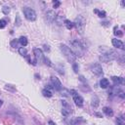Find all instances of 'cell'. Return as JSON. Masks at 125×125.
I'll return each mask as SVG.
<instances>
[{
	"label": "cell",
	"mask_w": 125,
	"mask_h": 125,
	"mask_svg": "<svg viewBox=\"0 0 125 125\" xmlns=\"http://www.w3.org/2000/svg\"><path fill=\"white\" fill-rule=\"evenodd\" d=\"M57 15L55 13V11H53V10H51V11H48L46 13V20H47V22L48 23H53L55 19H56Z\"/></svg>",
	"instance_id": "8fae6325"
},
{
	"label": "cell",
	"mask_w": 125,
	"mask_h": 125,
	"mask_svg": "<svg viewBox=\"0 0 125 125\" xmlns=\"http://www.w3.org/2000/svg\"><path fill=\"white\" fill-rule=\"evenodd\" d=\"M99 50L102 52V54L99 57V60L103 62H109V61L115 60L118 57V54L115 51H113L111 49H107L105 47H100Z\"/></svg>",
	"instance_id": "6da1fadb"
},
{
	"label": "cell",
	"mask_w": 125,
	"mask_h": 125,
	"mask_svg": "<svg viewBox=\"0 0 125 125\" xmlns=\"http://www.w3.org/2000/svg\"><path fill=\"white\" fill-rule=\"evenodd\" d=\"M2 12L4 15H9L10 12H11V9H10L9 6H3L2 7Z\"/></svg>",
	"instance_id": "cb8c5ba5"
},
{
	"label": "cell",
	"mask_w": 125,
	"mask_h": 125,
	"mask_svg": "<svg viewBox=\"0 0 125 125\" xmlns=\"http://www.w3.org/2000/svg\"><path fill=\"white\" fill-rule=\"evenodd\" d=\"M61 6V2L60 1H58V0H57V1H54V4H53V7L56 9V8H59Z\"/></svg>",
	"instance_id": "f546056e"
},
{
	"label": "cell",
	"mask_w": 125,
	"mask_h": 125,
	"mask_svg": "<svg viewBox=\"0 0 125 125\" xmlns=\"http://www.w3.org/2000/svg\"><path fill=\"white\" fill-rule=\"evenodd\" d=\"M94 13L98 14V16H99L100 18H105V17H106V12H105V11H99V10L95 9V10H94Z\"/></svg>",
	"instance_id": "603a6c76"
},
{
	"label": "cell",
	"mask_w": 125,
	"mask_h": 125,
	"mask_svg": "<svg viewBox=\"0 0 125 125\" xmlns=\"http://www.w3.org/2000/svg\"><path fill=\"white\" fill-rule=\"evenodd\" d=\"M51 82H52V85H53L54 89H56L57 91H61L62 89V82L60 81V79L56 76H51Z\"/></svg>",
	"instance_id": "30bf717a"
},
{
	"label": "cell",
	"mask_w": 125,
	"mask_h": 125,
	"mask_svg": "<svg viewBox=\"0 0 125 125\" xmlns=\"http://www.w3.org/2000/svg\"><path fill=\"white\" fill-rule=\"evenodd\" d=\"M61 51L62 52V54L65 55V57H66V59H67V61L68 62H71V64H72V62H75L76 56L73 53V51H72L68 46H67L65 44H62L61 45Z\"/></svg>",
	"instance_id": "3957f363"
},
{
	"label": "cell",
	"mask_w": 125,
	"mask_h": 125,
	"mask_svg": "<svg viewBox=\"0 0 125 125\" xmlns=\"http://www.w3.org/2000/svg\"><path fill=\"white\" fill-rule=\"evenodd\" d=\"M85 25H86V22H85V19L83 18L81 15H79L78 17L75 18L74 20V23H73V26L76 27L77 31H79V33H83L84 31V28H85Z\"/></svg>",
	"instance_id": "277c9868"
},
{
	"label": "cell",
	"mask_w": 125,
	"mask_h": 125,
	"mask_svg": "<svg viewBox=\"0 0 125 125\" xmlns=\"http://www.w3.org/2000/svg\"><path fill=\"white\" fill-rule=\"evenodd\" d=\"M23 12L26 20L28 21H35L36 20V13L33 9H31L29 7H24L23 8Z\"/></svg>",
	"instance_id": "5b68a950"
},
{
	"label": "cell",
	"mask_w": 125,
	"mask_h": 125,
	"mask_svg": "<svg viewBox=\"0 0 125 125\" xmlns=\"http://www.w3.org/2000/svg\"><path fill=\"white\" fill-rule=\"evenodd\" d=\"M19 54L22 55L23 57H26L27 55V51L25 47H21V48H19Z\"/></svg>",
	"instance_id": "ffe728a7"
},
{
	"label": "cell",
	"mask_w": 125,
	"mask_h": 125,
	"mask_svg": "<svg viewBox=\"0 0 125 125\" xmlns=\"http://www.w3.org/2000/svg\"><path fill=\"white\" fill-rule=\"evenodd\" d=\"M69 92L71 93L70 95L72 96V98H73V102L75 103V105L78 106V107H82L83 104H84V100H83V98L80 95H78V94L76 93V91H74V90H70Z\"/></svg>",
	"instance_id": "8992f818"
},
{
	"label": "cell",
	"mask_w": 125,
	"mask_h": 125,
	"mask_svg": "<svg viewBox=\"0 0 125 125\" xmlns=\"http://www.w3.org/2000/svg\"><path fill=\"white\" fill-rule=\"evenodd\" d=\"M19 43H20V42H19V40L14 39V40H12V41H11V43H10V44H11V46H12L13 48H17Z\"/></svg>",
	"instance_id": "83f0119b"
},
{
	"label": "cell",
	"mask_w": 125,
	"mask_h": 125,
	"mask_svg": "<svg viewBox=\"0 0 125 125\" xmlns=\"http://www.w3.org/2000/svg\"><path fill=\"white\" fill-rule=\"evenodd\" d=\"M109 80H108L107 78H102V79H101V81H100V86H101V88L106 89V88L109 87Z\"/></svg>",
	"instance_id": "9a60e30c"
},
{
	"label": "cell",
	"mask_w": 125,
	"mask_h": 125,
	"mask_svg": "<svg viewBox=\"0 0 125 125\" xmlns=\"http://www.w3.org/2000/svg\"><path fill=\"white\" fill-rule=\"evenodd\" d=\"M42 95H43L44 97L51 98L52 96H53V94H52V92H50V91L47 90V89H43V90H42Z\"/></svg>",
	"instance_id": "d6986e66"
},
{
	"label": "cell",
	"mask_w": 125,
	"mask_h": 125,
	"mask_svg": "<svg viewBox=\"0 0 125 125\" xmlns=\"http://www.w3.org/2000/svg\"><path fill=\"white\" fill-rule=\"evenodd\" d=\"M64 24L66 25V26H67V28H68V29H71L72 27H73V23L70 22L69 20H66Z\"/></svg>",
	"instance_id": "7402d4cb"
},
{
	"label": "cell",
	"mask_w": 125,
	"mask_h": 125,
	"mask_svg": "<svg viewBox=\"0 0 125 125\" xmlns=\"http://www.w3.org/2000/svg\"><path fill=\"white\" fill-rule=\"evenodd\" d=\"M95 115H97V116H99V117H102V114H101V113H98V112L95 113Z\"/></svg>",
	"instance_id": "8d00e7d4"
},
{
	"label": "cell",
	"mask_w": 125,
	"mask_h": 125,
	"mask_svg": "<svg viewBox=\"0 0 125 125\" xmlns=\"http://www.w3.org/2000/svg\"><path fill=\"white\" fill-rule=\"evenodd\" d=\"M35 77H37L36 79H40V75H38V74H35Z\"/></svg>",
	"instance_id": "f35d334b"
},
{
	"label": "cell",
	"mask_w": 125,
	"mask_h": 125,
	"mask_svg": "<svg viewBox=\"0 0 125 125\" xmlns=\"http://www.w3.org/2000/svg\"><path fill=\"white\" fill-rule=\"evenodd\" d=\"M114 34H115L116 36L121 37L123 35V32H122V31H120V30H117V27L115 26V27H114Z\"/></svg>",
	"instance_id": "4316f807"
},
{
	"label": "cell",
	"mask_w": 125,
	"mask_h": 125,
	"mask_svg": "<svg viewBox=\"0 0 125 125\" xmlns=\"http://www.w3.org/2000/svg\"><path fill=\"white\" fill-rule=\"evenodd\" d=\"M79 80H80V81H82V82H86V79L84 78V76H82V75H80V76H79Z\"/></svg>",
	"instance_id": "d6a6232c"
},
{
	"label": "cell",
	"mask_w": 125,
	"mask_h": 125,
	"mask_svg": "<svg viewBox=\"0 0 125 125\" xmlns=\"http://www.w3.org/2000/svg\"><path fill=\"white\" fill-rule=\"evenodd\" d=\"M90 69L94 74H96L98 76L103 75V68H102V66L100 64H97V62L96 64H92L90 66Z\"/></svg>",
	"instance_id": "ba28073f"
},
{
	"label": "cell",
	"mask_w": 125,
	"mask_h": 125,
	"mask_svg": "<svg viewBox=\"0 0 125 125\" xmlns=\"http://www.w3.org/2000/svg\"><path fill=\"white\" fill-rule=\"evenodd\" d=\"M61 91H62V96H65V97H70V92H69L68 90L62 89V90H61Z\"/></svg>",
	"instance_id": "484cf974"
},
{
	"label": "cell",
	"mask_w": 125,
	"mask_h": 125,
	"mask_svg": "<svg viewBox=\"0 0 125 125\" xmlns=\"http://www.w3.org/2000/svg\"><path fill=\"white\" fill-rule=\"evenodd\" d=\"M48 124H49V125H56V123H55V122H53V121H52V120H49Z\"/></svg>",
	"instance_id": "d590c367"
},
{
	"label": "cell",
	"mask_w": 125,
	"mask_h": 125,
	"mask_svg": "<svg viewBox=\"0 0 125 125\" xmlns=\"http://www.w3.org/2000/svg\"><path fill=\"white\" fill-rule=\"evenodd\" d=\"M62 115L65 116H68L70 113H72V108L69 104L67 102V101H62Z\"/></svg>",
	"instance_id": "52a82bcc"
},
{
	"label": "cell",
	"mask_w": 125,
	"mask_h": 125,
	"mask_svg": "<svg viewBox=\"0 0 125 125\" xmlns=\"http://www.w3.org/2000/svg\"><path fill=\"white\" fill-rule=\"evenodd\" d=\"M2 105H3V101H2V100H0V108L2 107Z\"/></svg>",
	"instance_id": "74e56055"
},
{
	"label": "cell",
	"mask_w": 125,
	"mask_h": 125,
	"mask_svg": "<svg viewBox=\"0 0 125 125\" xmlns=\"http://www.w3.org/2000/svg\"><path fill=\"white\" fill-rule=\"evenodd\" d=\"M19 42H20V44L22 45L23 47H25V46H26L27 45V38L26 37V36H21L20 37V39H19Z\"/></svg>",
	"instance_id": "2e32d148"
},
{
	"label": "cell",
	"mask_w": 125,
	"mask_h": 125,
	"mask_svg": "<svg viewBox=\"0 0 125 125\" xmlns=\"http://www.w3.org/2000/svg\"><path fill=\"white\" fill-rule=\"evenodd\" d=\"M111 80L113 81L114 84H123L124 83V78L120 76H112Z\"/></svg>",
	"instance_id": "5bb4252c"
},
{
	"label": "cell",
	"mask_w": 125,
	"mask_h": 125,
	"mask_svg": "<svg viewBox=\"0 0 125 125\" xmlns=\"http://www.w3.org/2000/svg\"><path fill=\"white\" fill-rule=\"evenodd\" d=\"M33 54H34V57H35V61L37 62H43L44 61V55H43V52L41 49L39 48H35L33 50Z\"/></svg>",
	"instance_id": "9c48e42d"
},
{
	"label": "cell",
	"mask_w": 125,
	"mask_h": 125,
	"mask_svg": "<svg viewBox=\"0 0 125 125\" xmlns=\"http://www.w3.org/2000/svg\"><path fill=\"white\" fill-rule=\"evenodd\" d=\"M72 68H73V70H74V72L75 73H78V70H79V66H78V64L77 62H72Z\"/></svg>",
	"instance_id": "d4e9b609"
},
{
	"label": "cell",
	"mask_w": 125,
	"mask_h": 125,
	"mask_svg": "<svg viewBox=\"0 0 125 125\" xmlns=\"http://www.w3.org/2000/svg\"><path fill=\"white\" fill-rule=\"evenodd\" d=\"M99 102H100V100H99V98L97 97V96H94L93 98H92V106L94 107V108H97L98 106H99Z\"/></svg>",
	"instance_id": "ac0fdd59"
},
{
	"label": "cell",
	"mask_w": 125,
	"mask_h": 125,
	"mask_svg": "<svg viewBox=\"0 0 125 125\" xmlns=\"http://www.w3.org/2000/svg\"><path fill=\"white\" fill-rule=\"evenodd\" d=\"M70 44L72 46V51L75 54L76 57H82L85 54V46L83 45L78 39H74L70 41Z\"/></svg>",
	"instance_id": "7a4b0ae2"
},
{
	"label": "cell",
	"mask_w": 125,
	"mask_h": 125,
	"mask_svg": "<svg viewBox=\"0 0 125 125\" xmlns=\"http://www.w3.org/2000/svg\"><path fill=\"white\" fill-rule=\"evenodd\" d=\"M5 88H6L7 90H11V91H15V89H14V88H11V85H6V86H5Z\"/></svg>",
	"instance_id": "1f68e13d"
},
{
	"label": "cell",
	"mask_w": 125,
	"mask_h": 125,
	"mask_svg": "<svg viewBox=\"0 0 125 125\" xmlns=\"http://www.w3.org/2000/svg\"><path fill=\"white\" fill-rule=\"evenodd\" d=\"M103 111H104V113H106L108 116H112L113 115V111H112V109L110 108L105 107V108L103 109Z\"/></svg>",
	"instance_id": "e0dca14e"
},
{
	"label": "cell",
	"mask_w": 125,
	"mask_h": 125,
	"mask_svg": "<svg viewBox=\"0 0 125 125\" xmlns=\"http://www.w3.org/2000/svg\"><path fill=\"white\" fill-rule=\"evenodd\" d=\"M44 62H45V64L47 65V66H49V67H51L52 66V64H51V62H50V60L48 59V58H44Z\"/></svg>",
	"instance_id": "4dcf8cb0"
},
{
	"label": "cell",
	"mask_w": 125,
	"mask_h": 125,
	"mask_svg": "<svg viewBox=\"0 0 125 125\" xmlns=\"http://www.w3.org/2000/svg\"><path fill=\"white\" fill-rule=\"evenodd\" d=\"M44 49H45V51H47V52H49V51H50V48H49V46H48V45H44Z\"/></svg>",
	"instance_id": "e575fe53"
},
{
	"label": "cell",
	"mask_w": 125,
	"mask_h": 125,
	"mask_svg": "<svg viewBox=\"0 0 125 125\" xmlns=\"http://www.w3.org/2000/svg\"><path fill=\"white\" fill-rule=\"evenodd\" d=\"M111 43H112L113 47H115V48H117V49H121V50L124 49V44H123V42H122L121 40L117 39V38H113V39L111 40Z\"/></svg>",
	"instance_id": "7c38bea8"
},
{
	"label": "cell",
	"mask_w": 125,
	"mask_h": 125,
	"mask_svg": "<svg viewBox=\"0 0 125 125\" xmlns=\"http://www.w3.org/2000/svg\"><path fill=\"white\" fill-rule=\"evenodd\" d=\"M17 26H20L21 25V21H20V17L19 16H17Z\"/></svg>",
	"instance_id": "836d02e7"
},
{
	"label": "cell",
	"mask_w": 125,
	"mask_h": 125,
	"mask_svg": "<svg viewBox=\"0 0 125 125\" xmlns=\"http://www.w3.org/2000/svg\"><path fill=\"white\" fill-rule=\"evenodd\" d=\"M116 123H117V125H125V119H124L123 115L116 118Z\"/></svg>",
	"instance_id": "44dd1931"
},
{
	"label": "cell",
	"mask_w": 125,
	"mask_h": 125,
	"mask_svg": "<svg viewBox=\"0 0 125 125\" xmlns=\"http://www.w3.org/2000/svg\"><path fill=\"white\" fill-rule=\"evenodd\" d=\"M55 21H56V23H57V25H58V26H62V24L65 23L66 19H65V16L62 15V14H59V15L56 17Z\"/></svg>",
	"instance_id": "4fadbf2b"
},
{
	"label": "cell",
	"mask_w": 125,
	"mask_h": 125,
	"mask_svg": "<svg viewBox=\"0 0 125 125\" xmlns=\"http://www.w3.org/2000/svg\"><path fill=\"white\" fill-rule=\"evenodd\" d=\"M7 25V22L5 20H0V28H4Z\"/></svg>",
	"instance_id": "f1b7e54d"
}]
</instances>
